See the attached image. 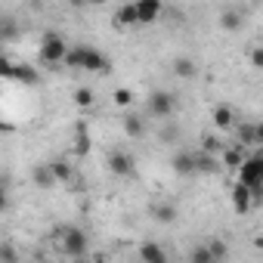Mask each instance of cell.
I'll return each mask as SVG.
<instances>
[{"instance_id":"1","label":"cell","mask_w":263,"mask_h":263,"mask_svg":"<svg viewBox=\"0 0 263 263\" xmlns=\"http://www.w3.org/2000/svg\"><path fill=\"white\" fill-rule=\"evenodd\" d=\"M62 65L68 68H84V71H108V56L96 47H68L65 56H62Z\"/></svg>"},{"instance_id":"2","label":"cell","mask_w":263,"mask_h":263,"mask_svg":"<svg viewBox=\"0 0 263 263\" xmlns=\"http://www.w3.org/2000/svg\"><path fill=\"white\" fill-rule=\"evenodd\" d=\"M56 245H59V251H62L65 257H71V260H81V257L87 254V245H90V238H87V232H84L81 226H74V223H65V226H59V229H56Z\"/></svg>"},{"instance_id":"3","label":"cell","mask_w":263,"mask_h":263,"mask_svg":"<svg viewBox=\"0 0 263 263\" xmlns=\"http://www.w3.org/2000/svg\"><path fill=\"white\" fill-rule=\"evenodd\" d=\"M146 111L152 118H161V121H171L174 111H177V96L171 90H152L149 93V102H146Z\"/></svg>"},{"instance_id":"4","label":"cell","mask_w":263,"mask_h":263,"mask_svg":"<svg viewBox=\"0 0 263 263\" xmlns=\"http://www.w3.org/2000/svg\"><path fill=\"white\" fill-rule=\"evenodd\" d=\"M235 171H238V183H245V186L257 195L260 186H263V158H260V155L241 158V164H238Z\"/></svg>"},{"instance_id":"5","label":"cell","mask_w":263,"mask_h":263,"mask_svg":"<svg viewBox=\"0 0 263 263\" xmlns=\"http://www.w3.org/2000/svg\"><path fill=\"white\" fill-rule=\"evenodd\" d=\"M65 50H68V44H65L62 34L47 31V34L41 37V62H47V65H59L62 56H65Z\"/></svg>"},{"instance_id":"6","label":"cell","mask_w":263,"mask_h":263,"mask_svg":"<svg viewBox=\"0 0 263 263\" xmlns=\"http://www.w3.org/2000/svg\"><path fill=\"white\" fill-rule=\"evenodd\" d=\"M134 13L140 25H149L161 16V0H134Z\"/></svg>"},{"instance_id":"7","label":"cell","mask_w":263,"mask_h":263,"mask_svg":"<svg viewBox=\"0 0 263 263\" xmlns=\"http://www.w3.org/2000/svg\"><path fill=\"white\" fill-rule=\"evenodd\" d=\"M108 171H111L115 177H130V174L137 171L134 155H127V152H111V155H108Z\"/></svg>"},{"instance_id":"8","label":"cell","mask_w":263,"mask_h":263,"mask_svg":"<svg viewBox=\"0 0 263 263\" xmlns=\"http://www.w3.org/2000/svg\"><path fill=\"white\" fill-rule=\"evenodd\" d=\"M235 137H238V146H257L263 140V127L260 124H235Z\"/></svg>"},{"instance_id":"9","label":"cell","mask_w":263,"mask_h":263,"mask_svg":"<svg viewBox=\"0 0 263 263\" xmlns=\"http://www.w3.org/2000/svg\"><path fill=\"white\" fill-rule=\"evenodd\" d=\"M192 161H195V174H217V171H220L217 155H214V152H208V149L192 152Z\"/></svg>"},{"instance_id":"10","label":"cell","mask_w":263,"mask_h":263,"mask_svg":"<svg viewBox=\"0 0 263 263\" xmlns=\"http://www.w3.org/2000/svg\"><path fill=\"white\" fill-rule=\"evenodd\" d=\"M251 204H254V192L245 183H235V189H232V208H235V214H248Z\"/></svg>"},{"instance_id":"11","label":"cell","mask_w":263,"mask_h":263,"mask_svg":"<svg viewBox=\"0 0 263 263\" xmlns=\"http://www.w3.org/2000/svg\"><path fill=\"white\" fill-rule=\"evenodd\" d=\"M7 78H10V81H19V84H28V87H34V84L41 81V74H37L34 65H13Z\"/></svg>"},{"instance_id":"12","label":"cell","mask_w":263,"mask_h":263,"mask_svg":"<svg viewBox=\"0 0 263 263\" xmlns=\"http://www.w3.org/2000/svg\"><path fill=\"white\" fill-rule=\"evenodd\" d=\"M171 167H174V174H180V177H192V174H195L192 152H177V155L171 158Z\"/></svg>"},{"instance_id":"13","label":"cell","mask_w":263,"mask_h":263,"mask_svg":"<svg viewBox=\"0 0 263 263\" xmlns=\"http://www.w3.org/2000/svg\"><path fill=\"white\" fill-rule=\"evenodd\" d=\"M31 180H34L41 189H53V186H56V177H53L50 161H47V164H34V167H31Z\"/></svg>"},{"instance_id":"14","label":"cell","mask_w":263,"mask_h":263,"mask_svg":"<svg viewBox=\"0 0 263 263\" xmlns=\"http://www.w3.org/2000/svg\"><path fill=\"white\" fill-rule=\"evenodd\" d=\"M140 260H146V263H167V251L149 241V245L140 248Z\"/></svg>"},{"instance_id":"15","label":"cell","mask_w":263,"mask_h":263,"mask_svg":"<svg viewBox=\"0 0 263 263\" xmlns=\"http://www.w3.org/2000/svg\"><path fill=\"white\" fill-rule=\"evenodd\" d=\"M124 130H127V137L140 140V137L146 134V121H143L140 115H124Z\"/></svg>"},{"instance_id":"16","label":"cell","mask_w":263,"mask_h":263,"mask_svg":"<svg viewBox=\"0 0 263 263\" xmlns=\"http://www.w3.org/2000/svg\"><path fill=\"white\" fill-rule=\"evenodd\" d=\"M211 115H214V124H217L220 130H226V127H232V124H235V111H232L229 105H217Z\"/></svg>"},{"instance_id":"17","label":"cell","mask_w":263,"mask_h":263,"mask_svg":"<svg viewBox=\"0 0 263 263\" xmlns=\"http://www.w3.org/2000/svg\"><path fill=\"white\" fill-rule=\"evenodd\" d=\"M220 25H223L226 31H238V28L245 25V16H241L238 10H226V13L220 16Z\"/></svg>"},{"instance_id":"18","label":"cell","mask_w":263,"mask_h":263,"mask_svg":"<svg viewBox=\"0 0 263 263\" xmlns=\"http://www.w3.org/2000/svg\"><path fill=\"white\" fill-rule=\"evenodd\" d=\"M50 167H53V177H56V183H71V164L68 161H62V158H56V161H50Z\"/></svg>"},{"instance_id":"19","label":"cell","mask_w":263,"mask_h":263,"mask_svg":"<svg viewBox=\"0 0 263 263\" xmlns=\"http://www.w3.org/2000/svg\"><path fill=\"white\" fill-rule=\"evenodd\" d=\"M174 71H177V78H195V74H198L195 62H192V59H186V56H180V59L174 62Z\"/></svg>"},{"instance_id":"20","label":"cell","mask_w":263,"mask_h":263,"mask_svg":"<svg viewBox=\"0 0 263 263\" xmlns=\"http://www.w3.org/2000/svg\"><path fill=\"white\" fill-rule=\"evenodd\" d=\"M204 248H208V254H211V260H214V263L226 260V254H229V251H226V241H223V238H211V241H208Z\"/></svg>"},{"instance_id":"21","label":"cell","mask_w":263,"mask_h":263,"mask_svg":"<svg viewBox=\"0 0 263 263\" xmlns=\"http://www.w3.org/2000/svg\"><path fill=\"white\" fill-rule=\"evenodd\" d=\"M152 214H155L158 223H174V220H177V208H174V204H155Z\"/></svg>"},{"instance_id":"22","label":"cell","mask_w":263,"mask_h":263,"mask_svg":"<svg viewBox=\"0 0 263 263\" xmlns=\"http://www.w3.org/2000/svg\"><path fill=\"white\" fill-rule=\"evenodd\" d=\"M115 22L118 25H137V13H134V4H127L115 13Z\"/></svg>"},{"instance_id":"23","label":"cell","mask_w":263,"mask_h":263,"mask_svg":"<svg viewBox=\"0 0 263 263\" xmlns=\"http://www.w3.org/2000/svg\"><path fill=\"white\" fill-rule=\"evenodd\" d=\"M241 158H245L241 146H235V149H226V152H223V164H226V167H232V171L241 164Z\"/></svg>"},{"instance_id":"24","label":"cell","mask_w":263,"mask_h":263,"mask_svg":"<svg viewBox=\"0 0 263 263\" xmlns=\"http://www.w3.org/2000/svg\"><path fill=\"white\" fill-rule=\"evenodd\" d=\"M19 34V25L13 22V19H4L0 16V41H10V37H16Z\"/></svg>"},{"instance_id":"25","label":"cell","mask_w":263,"mask_h":263,"mask_svg":"<svg viewBox=\"0 0 263 263\" xmlns=\"http://www.w3.org/2000/svg\"><path fill=\"white\" fill-rule=\"evenodd\" d=\"M74 102H78L81 108H90V105H93V90H87V87H78V90H74Z\"/></svg>"},{"instance_id":"26","label":"cell","mask_w":263,"mask_h":263,"mask_svg":"<svg viewBox=\"0 0 263 263\" xmlns=\"http://www.w3.org/2000/svg\"><path fill=\"white\" fill-rule=\"evenodd\" d=\"M87 149H90V143H87V127L78 124V143H74V152H78V155H87Z\"/></svg>"},{"instance_id":"27","label":"cell","mask_w":263,"mask_h":263,"mask_svg":"<svg viewBox=\"0 0 263 263\" xmlns=\"http://www.w3.org/2000/svg\"><path fill=\"white\" fill-rule=\"evenodd\" d=\"M177 134H180V130H177L174 124H167V127H161V143H177Z\"/></svg>"},{"instance_id":"28","label":"cell","mask_w":263,"mask_h":263,"mask_svg":"<svg viewBox=\"0 0 263 263\" xmlns=\"http://www.w3.org/2000/svg\"><path fill=\"white\" fill-rule=\"evenodd\" d=\"M189 263H214V260H211V254H208V248H198V251H192V257H189Z\"/></svg>"},{"instance_id":"29","label":"cell","mask_w":263,"mask_h":263,"mask_svg":"<svg viewBox=\"0 0 263 263\" xmlns=\"http://www.w3.org/2000/svg\"><path fill=\"white\" fill-rule=\"evenodd\" d=\"M115 102H118V105H130V102H134V93L121 87V90H115Z\"/></svg>"},{"instance_id":"30","label":"cell","mask_w":263,"mask_h":263,"mask_svg":"<svg viewBox=\"0 0 263 263\" xmlns=\"http://www.w3.org/2000/svg\"><path fill=\"white\" fill-rule=\"evenodd\" d=\"M10 68H13V62L0 56V78H7V74H10Z\"/></svg>"},{"instance_id":"31","label":"cell","mask_w":263,"mask_h":263,"mask_svg":"<svg viewBox=\"0 0 263 263\" xmlns=\"http://www.w3.org/2000/svg\"><path fill=\"white\" fill-rule=\"evenodd\" d=\"M10 208V198H7V189H0V214Z\"/></svg>"},{"instance_id":"32","label":"cell","mask_w":263,"mask_h":263,"mask_svg":"<svg viewBox=\"0 0 263 263\" xmlns=\"http://www.w3.org/2000/svg\"><path fill=\"white\" fill-rule=\"evenodd\" d=\"M201 149H208V152H214V149H217V140H214V137H204V143H201Z\"/></svg>"},{"instance_id":"33","label":"cell","mask_w":263,"mask_h":263,"mask_svg":"<svg viewBox=\"0 0 263 263\" xmlns=\"http://www.w3.org/2000/svg\"><path fill=\"white\" fill-rule=\"evenodd\" d=\"M0 257H4V260H16V251L13 248H0Z\"/></svg>"},{"instance_id":"34","label":"cell","mask_w":263,"mask_h":263,"mask_svg":"<svg viewBox=\"0 0 263 263\" xmlns=\"http://www.w3.org/2000/svg\"><path fill=\"white\" fill-rule=\"evenodd\" d=\"M13 130V124H7V121H0V134H10Z\"/></svg>"},{"instance_id":"35","label":"cell","mask_w":263,"mask_h":263,"mask_svg":"<svg viewBox=\"0 0 263 263\" xmlns=\"http://www.w3.org/2000/svg\"><path fill=\"white\" fill-rule=\"evenodd\" d=\"M71 4H74V7H84V4H90V0H71Z\"/></svg>"},{"instance_id":"36","label":"cell","mask_w":263,"mask_h":263,"mask_svg":"<svg viewBox=\"0 0 263 263\" xmlns=\"http://www.w3.org/2000/svg\"><path fill=\"white\" fill-rule=\"evenodd\" d=\"M90 4H102V0H90Z\"/></svg>"},{"instance_id":"37","label":"cell","mask_w":263,"mask_h":263,"mask_svg":"<svg viewBox=\"0 0 263 263\" xmlns=\"http://www.w3.org/2000/svg\"><path fill=\"white\" fill-rule=\"evenodd\" d=\"M251 4H260V0H251Z\"/></svg>"}]
</instances>
